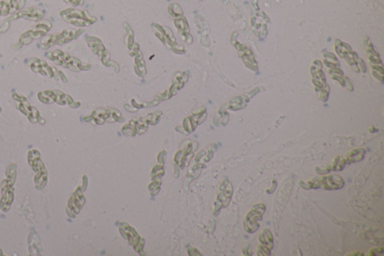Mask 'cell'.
Listing matches in <instances>:
<instances>
[{"mask_svg":"<svg viewBox=\"0 0 384 256\" xmlns=\"http://www.w3.org/2000/svg\"><path fill=\"white\" fill-rule=\"evenodd\" d=\"M65 2H69L74 6H77L83 4V0H65Z\"/></svg>","mask_w":384,"mask_h":256,"instance_id":"ffe728a7","label":"cell"},{"mask_svg":"<svg viewBox=\"0 0 384 256\" xmlns=\"http://www.w3.org/2000/svg\"><path fill=\"white\" fill-rule=\"evenodd\" d=\"M273 236L272 232L268 228H264L263 232L260 234L258 236V240L260 241L263 245L267 246V247L272 250L274 247V242H273Z\"/></svg>","mask_w":384,"mask_h":256,"instance_id":"7c38bea8","label":"cell"},{"mask_svg":"<svg viewBox=\"0 0 384 256\" xmlns=\"http://www.w3.org/2000/svg\"><path fill=\"white\" fill-rule=\"evenodd\" d=\"M60 16L65 22L76 26H86L95 22V18L91 17L85 11L68 8L61 12Z\"/></svg>","mask_w":384,"mask_h":256,"instance_id":"5b68a950","label":"cell"},{"mask_svg":"<svg viewBox=\"0 0 384 256\" xmlns=\"http://www.w3.org/2000/svg\"><path fill=\"white\" fill-rule=\"evenodd\" d=\"M8 14H11L9 0H2L0 2V17H5Z\"/></svg>","mask_w":384,"mask_h":256,"instance_id":"9a60e30c","label":"cell"},{"mask_svg":"<svg viewBox=\"0 0 384 256\" xmlns=\"http://www.w3.org/2000/svg\"><path fill=\"white\" fill-rule=\"evenodd\" d=\"M83 30H65L61 32L50 34L42 38L41 41V48L47 50L50 48L56 46H62L72 41L74 38L79 36Z\"/></svg>","mask_w":384,"mask_h":256,"instance_id":"6da1fadb","label":"cell"},{"mask_svg":"<svg viewBox=\"0 0 384 256\" xmlns=\"http://www.w3.org/2000/svg\"><path fill=\"white\" fill-rule=\"evenodd\" d=\"M51 28L52 24L50 20H42L35 25L32 29L22 34L19 40L18 44H21V46H28L31 44L33 40L45 36Z\"/></svg>","mask_w":384,"mask_h":256,"instance_id":"277c9868","label":"cell"},{"mask_svg":"<svg viewBox=\"0 0 384 256\" xmlns=\"http://www.w3.org/2000/svg\"><path fill=\"white\" fill-rule=\"evenodd\" d=\"M308 184H309V186L310 188H321V178H318V176H316V178H314V179L312 180L309 181V182H308Z\"/></svg>","mask_w":384,"mask_h":256,"instance_id":"e0dca14e","label":"cell"},{"mask_svg":"<svg viewBox=\"0 0 384 256\" xmlns=\"http://www.w3.org/2000/svg\"><path fill=\"white\" fill-rule=\"evenodd\" d=\"M44 12L43 10L40 8H35V7H29V8H24V10H20L17 12L13 14L8 20H17V19L23 18L26 20H32V22H38L42 20L44 17Z\"/></svg>","mask_w":384,"mask_h":256,"instance_id":"ba28073f","label":"cell"},{"mask_svg":"<svg viewBox=\"0 0 384 256\" xmlns=\"http://www.w3.org/2000/svg\"><path fill=\"white\" fill-rule=\"evenodd\" d=\"M272 184H273V187H272L271 190H267V194H272V193L276 191V188H277V182H276V180H273Z\"/></svg>","mask_w":384,"mask_h":256,"instance_id":"44dd1931","label":"cell"},{"mask_svg":"<svg viewBox=\"0 0 384 256\" xmlns=\"http://www.w3.org/2000/svg\"><path fill=\"white\" fill-rule=\"evenodd\" d=\"M300 186L302 187V188H304V190H311L310 188H309V184H306V182H304V181L301 180L300 182Z\"/></svg>","mask_w":384,"mask_h":256,"instance_id":"7402d4cb","label":"cell"},{"mask_svg":"<svg viewBox=\"0 0 384 256\" xmlns=\"http://www.w3.org/2000/svg\"><path fill=\"white\" fill-rule=\"evenodd\" d=\"M321 180V186L326 190H339L345 186V181L339 175H326Z\"/></svg>","mask_w":384,"mask_h":256,"instance_id":"30bf717a","label":"cell"},{"mask_svg":"<svg viewBox=\"0 0 384 256\" xmlns=\"http://www.w3.org/2000/svg\"><path fill=\"white\" fill-rule=\"evenodd\" d=\"M11 14L23 10L26 5V0H9Z\"/></svg>","mask_w":384,"mask_h":256,"instance_id":"4fadbf2b","label":"cell"},{"mask_svg":"<svg viewBox=\"0 0 384 256\" xmlns=\"http://www.w3.org/2000/svg\"><path fill=\"white\" fill-rule=\"evenodd\" d=\"M346 164L345 158H342L340 156H336L334 162H333V166H332L331 170H335V172H340L345 168Z\"/></svg>","mask_w":384,"mask_h":256,"instance_id":"5bb4252c","label":"cell"},{"mask_svg":"<svg viewBox=\"0 0 384 256\" xmlns=\"http://www.w3.org/2000/svg\"><path fill=\"white\" fill-rule=\"evenodd\" d=\"M384 253V250L382 248H374L371 250L370 256H379V254Z\"/></svg>","mask_w":384,"mask_h":256,"instance_id":"d6986e66","label":"cell"},{"mask_svg":"<svg viewBox=\"0 0 384 256\" xmlns=\"http://www.w3.org/2000/svg\"><path fill=\"white\" fill-rule=\"evenodd\" d=\"M1 110H2V108H1V107H0V112H1Z\"/></svg>","mask_w":384,"mask_h":256,"instance_id":"603a6c76","label":"cell"},{"mask_svg":"<svg viewBox=\"0 0 384 256\" xmlns=\"http://www.w3.org/2000/svg\"><path fill=\"white\" fill-rule=\"evenodd\" d=\"M270 254H271V250L269 247L261 244L258 246V256H270Z\"/></svg>","mask_w":384,"mask_h":256,"instance_id":"2e32d148","label":"cell"},{"mask_svg":"<svg viewBox=\"0 0 384 256\" xmlns=\"http://www.w3.org/2000/svg\"><path fill=\"white\" fill-rule=\"evenodd\" d=\"M38 98L40 102L44 104L57 102L59 104H65V98H66V96L60 91L46 90L44 92H40L38 94Z\"/></svg>","mask_w":384,"mask_h":256,"instance_id":"9c48e42d","label":"cell"},{"mask_svg":"<svg viewBox=\"0 0 384 256\" xmlns=\"http://www.w3.org/2000/svg\"><path fill=\"white\" fill-rule=\"evenodd\" d=\"M266 210L267 208L264 204L258 203L254 205L243 220V228L245 232L253 234L258 230L260 228L258 221L263 220V216L265 214Z\"/></svg>","mask_w":384,"mask_h":256,"instance_id":"3957f363","label":"cell"},{"mask_svg":"<svg viewBox=\"0 0 384 256\" xmlns=\"http://www.w3.org/2000/svg\"><path fill=\"white\" fill-rule=\"evenodd\" d=\"M331 172V167L330 166H327V168H315V172L318 174L326 175L328 174L330 172Z\"/></svg>","mask_w":384,"mask_h":256,"instance_id":"ac0fdd59","label":"cell"},{"mask_svg":"<svg viewBox=\"0 0 384 256\" xmlns=\"http://www.w3.org/2000/svg\"><path fill=\"white\" fill-rule=\"evenodd\" d=\"M35 1H39V0H35Z\"/></svg>","mask_w":384,"mask_h":256,"instance_id":"cb8c5ba5","label":"cell"},{"mask_svg":"<svg viewBox=\"0 0 384 256\" xmlns=\"http://www.w3.org/2000/svg\"><path fill=\"white\" fill-rule=\"evenodd\" d=\"M28 65L33 72L38 73L41 76H47L50 78L58 76L56 70L50 66L45 61L41 60L38 58H31L29 60Z\"/></svg>","mask_w":384,"mask_h":256,"instance_id":"52a82bcc","label":"cell"},{"mask_svg":"<svg viewBox=\"0 0 384 256\" xmlns=\"http://www.w3.org/2000/svg\"><path fill=\"white\" fill-rule=\"evenodd\" d=\"M366 154V150L363 148H357V149L352 150L348 154H347L346 156H345V161H346L347 164L360 162L364 160Z\"/></svg>","mask_w":384,"mask_h":256,"instance_id":"8fae6325","label":"cell"},{"mask_svg":"<svg viewBox=\"0 0 384 256\" xmlns=\"http://www.w3.org/2000/svg\"><path fill=\"white\" fill-rule=\"evenodd\" d=\"M12 97L17 102V106L19 110L27 116L31 122L35 124V122H39L41 124H44V120L40 116L38 109L31 106L26 97L19 96L17 94H13Z\"/></svg>","mask_w":384,"mask_h":256,"instance_id":"8992f818","label":"cell"},{"mask_svg":"<svg viewBox=\"0 0 384 256\" xmlns=\"http://www.w3.org/2000/svg\"><path fill=\"white\" fill-rule=\"evenodd\" d=\"M45 56L49 60L54 62L56 65L63 67L65 68L71 70V71L77 72L80 70H84V66H83L79 60L72 58L68 54L64 53L62 50L59 49L53 50V52H49L45 54Z\"/></svg>","mask_w":384,"mask_h":256,"instance_id":"7a4b0ae2","label":"cell"}]
</instances>
